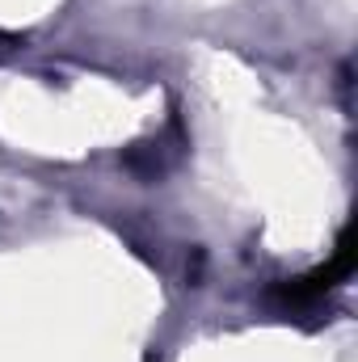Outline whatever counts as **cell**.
<instances>
[{"label": "cell", "mask_w": 358, "mask_h": 362, "mask_svg": "<svg viewBox=\"0 0 358 362\" xmlns=\"http://www.w3.org/2000/svg\"><path fill=\"white\" fill-rule=\"evenodd\" d=\"M354 266V249H350V236H342V245H337V253H333V262L329 266H321V270L304 274V278H295V282H287V286H278L274 295L282 299V303H312V299H321L337 278H346Z\"/></svg>", "instance_id": "obj_1"}]
</instances>
